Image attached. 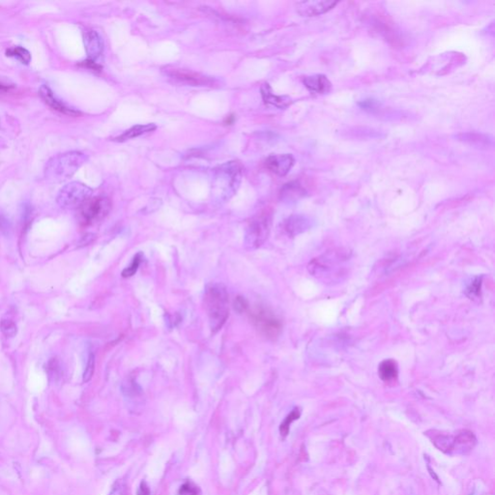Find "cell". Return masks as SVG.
Listing matches in <instances>:
<instances>
[{"mask_svg":"<svg viewBox=\"0 0 495 495\" xmlns=\"http://www.w3.org/2000/svg\"><path fill=\"white\" fill-rule=\"evenodd\" d=\"M377 105H378V103L374 100H365V101H363L362 103H360V105H361L363 109L371 111V112L373 109H376Z\"/></svg>","mask_w":495,"mask_h":495,"instance_id":"cell-33","label":"cell"},{"mask_svg":"<svg viewBox=\"0 0 495 495\" xmlns=\"http://www.w3.org/2000/svg\"><path fill=\"white\" fill-rule=\"evenodd\" d=\"M95 371V355L93 353L89 354L87 365H86V371L84 373V382H88L91 380L93 374Z\"/></svg>","mask_w":495,"mask_h":495,"instance_id":"cell-26","label":"cell"},{"mask_svg":"<svg viewBox=\"0 0 495 495\" xmlns=\"http://www.w3.org/2000/svg\"><path fill=\"white\" fill-rule=\"evenodd\" d=\"M95 234H93V233H87L86 235H84L81 237V239L78 241L77 247H85V246H87V245H90L95 240Z\"/></svg>","mask_w":495,"mask_h":495,"instance_id":"cell-30","label":"cell"},{"mask_svg":"<svg viewBox=\"0 0 495 495\" xmlns=\"http://www.w3.org/2000/svg\"><path fill=\"white\" fill-rule=\"evenodd\" d=\"M162 72L166 76L182 85L200 87H214L217 86V79L215 77L197 73L189 69L168 66L162 69Z\"/></svg>","mask_w":495,"mask_h":495,"instance_id":"cell-7","label":"cell"},{"mask_svg":"<svg viewBox=\"0 0 495 495\" xmlns=\"http://www.w3.org/2000/svg\"><path fill=\"white\" fill-rule=\"evenodd\" d=\"M156 128H157L156 125L152 123L144 124V125H136V126L132 127L131 129L127 130L126 132H124L118 138H116L115 141L116 142L123 143V142H126L128 140H132V139H134V138H139V136L143 135L144 133L153 132L154 130H156Z\"/></svg>","mask_w":495,"mask_h":495,"instance_id":"cell-17","label":"cell"},{"mask_svg":"<svg viewBox=\"0 0 495 495\" xmlns=\"http://www.w3.org/2000/svg\"><path fill=\"white\" fill-rule=\"evenodd\" d=\"M199 494H200V488L191 482H186L183 486H181L178 491V495Z\"/></svg>","mask_w":495,"mask_h":495,"instance_id":"cell-27","label":"cell"},{"mask_svg":"<svg viewBox=\"0 0 495 495\" xmlns=\"http://www.w3.org/2000/svg\"><path fill=\"white\" fill-rule=\"evenodd\" d=\"M138 495H150V489L149 486H147L146 482L143 481L141 483V486L138 490Z\"/></svg>","mask_w":495,"mask_h":495,"instance_id":"cell-35","label":"cell"},{"mask_svg":"<svg viewBox=\"0 0 495 495\" xmlns=\"http://www.w3.org/2000/svg\"><path fill=\"white\" fill-rule=\"evenodd\" d=\"M39 95L47 105H49L54 111H58L61 114L70 115V116H77V115H80V113L78 111H76L75 108H72V107H69L65 104H63L62 102H60L58 98L53 95V92L47 86H42L40 87Z\"/></svg>","mask_w":495,"mask_h":495,"instance_id":"cell-12","label":"cell"},{"mask_svg":"<svg viewBox=\"0 0 495 495\" xmlns=\"http://www.w3.org/2000/svg\"><path fill=\"white\" fill-rule=\"evenodd\" d=\"M0 230L5 234H9L11 230V224L9 221L3 216H0Z\"/></svg>","mask_w":495,"mask_h":495,"instance_id":"cell-34","label":"cell"},{"mask_svg":"<svg viewBox=\"0 0 495 495\" xmlns=\"http://www.w3.org/2000/svg\"><path fill=\"white\" fill-rule=\"evenodd\" d=\"M305 191L303 188L297 183V182H291L284 186L281 191V199L285 200L286 202L290 201H296L300 198L303 197Z\"/></svg>","mask_w":495,"mask_h":495,"instance_id":"cell-19","label":"cell"},{"mask_svg":"<svg viewBox=\"0 0 495 495\" xmlns=\"http://www.w3.org/2000/svg\"><path fill=\"white\" fill-rule=\"evenodd\" d=\"M234 310L239 313V314H242L244 312H247L249 310V303H248L247 299H245L244 297H241V296H238L235 301H234Z\"/></svg>","mask_w":495,"mask_h":495,"instance_id":"cell-28","label":"cell"},{"mask_svg":"<svg viewBox=\"0 0 495 495\" xmlns=\"http://www.w3.org/2000/svg\"><path fill=\"white\" fill-rule=\"evenodd\" d=\"M310 228H311V219L302 215L290 216L285 222V226H284L286 234L289 235L290 237L297 236L298 234L305 232L306 230H308Z\"/></svg>","mask_w":495,"mask_h":495,"instance_id":"cell-14","label":"cell"},{"mask_svg":"<svg viewBox=\"0 0 495 495\" xmlns=\"http://www.w3.org/2000/svg\"><path fill=\"white\" fill-rule=\"evenodd\" d=\"M343 261V257L340 253L333 252L323 255L322 257L315 258L309 265L310 272L316 277H324L325 274L333 273L335 275L340 271V263Z\"/></svg>","mask_w":495,"mask_h":495,"instance_id":"cell-9","label":"cell"},{"mask_svg":"<svg viewBox=\"0 0 495 495\" xmlns=\"http://www.w3.org/2000/svg\"><path fill=\"white\" fill-rule=\"evenodd\" d=\"M303 82L310 91L318 94L328 93L332 87L330 80L327 78V76L323 75L307 76L304 78Z\"/></svg>","mask_w":495,"mask_h":495,"instance_id":"cell-15","label":"cell"},{"mask_svg":"<svg viewBox=\"0 0 495 495\" xmlns=\"http://www.w3.org/2000/svg\"><path fill=\"white\" fill-rule=\"evenodd\" d=\"M15 87V85L5 77H0V92H6L9 91L10 89H13Z\"/></svg>","mask_w":495,"mask_h":495,"instance_id":"cell-31","label":"cell"},{"mask_svg":"<svg viewBox=\"0 0 495 495\" xmlns=\"http://www.w3.org/2000/svg\"><path fill=\"white\" fill-rule=\"evenodd\" d=\"M271 229V217L268 213L260 214L253 219L245 231L244 244L250 250L261 247L269 236Z\"/></svg>","mask_w":495,"mask_h":495,"instance_id":"cell-5","label":"cell"},{"mask_svg":"<svg viewBox=\"0 0 495 495\" xmlns=\"http://www.w3.org/2000/svg\"><path fill=\"white\" fill-rule=\"evenodd\" d=\"M242 168L237 162H229L218 167L212 180V198L222 204L229 201L238 190L242 181Z\"/></svg>","mask_w":495,"mask_h":495,"instance_id":"cell-1","label":"cell"},{"mask_svg":"<svg viewBox=\"0 0 495 495\" xmlns=\"http://www.w3.org/2000/svg\"><path fill=\"white\" fill-rule=\"evenodd\" d=\"M0 330L7 338H13L17 335V325L10 319H2L0 321Z\"/></svg>","mask_w":495,"mask_h":495,"instance_id":"cell-23","label":"cell"},{"mask_svg":"<svg viewBox=\"0 0 495 495\" xmlns=\"http://www.w3.org/2000/svg\"><path fill=\"white\" fill-rule=\"evenodd\" d=\"M204 305L210 329L213 333H217L229 318V293L226 286L219 283L207 286L204 293Z\"/></svg>","mask_w":495,"mask_h":495,"instance_id":"cell-2","label":"cell"},{"mask_svg":"<svg viewBox=\"0 0 495 495\" xmlns=\"http://www.w3.org/2000/svg\"><path fill=\"white\" fill-rule=\"evenodd\" d=\"M85 46L88 58L90 61H94L100 58L104 50L103 39L98 32L94 30L88 31L85 36Z\"/></svg>","mask_w":495,"mask_h":495,"instance_id":"cell-13","label":"cell"},{"mask_svg":"<svg viewBox=\"0 0 495 495\" xmlns=\"http://www.w3.org/2000/svg\"><path fill=\"white\" fill-rule=\"evenodd\" d=\"M250 316L257 330L269 339H275L282 331V323L269 309L263 306H257Z\"/></svg>","mask_w":495,"mask_h":495,"instance_id":"cell-6","label":"cell"},{"mask_svg":"<svg viewBox=\"0 0 495 495\" xmlns=\"http://www.w3.org/2000/svg\"><path fill=\"white\" fill-rule=\"evenodd\" d=\"M87 157L78 151L63 153L52 157L46 164L45 176L50 182H63L72 177L86 162Z\"/></svg>","mask_w":495,"mask_h":495,"instance_id":"cell-3","label":"cell"},{"mask_svg":"<svg viewBox=\"0 0 495 495\" xmlns=\"http://www.w3.org/2000/svg\"><path fill=\"white\" fill-rule=\"evenodd\" d=\"M143 259V253H138L133 257V261L131 262V264L127 267V268H125L123 271H122V277H124V278H130V277L133 276L136 273V271H138L139 267L141 265Z\"/></svg>","mask_w":495,"mask_h":495,"instance_id":"cell-22","label":"cell"},{"mask_svg":"<svg viewBox=\"0 0 495 495\" xmlns=\"http://www.w3.org/2000/svg\"><path fill=\"white\" fill-rule=\"evenodd\" d=\"M93 190L79 182H71L65 185L58 193L57 201L58 205L65 209H74L82 205L92 197Z\"/></svg>","mask_w":495,"mask_h":495,"instance_id":"cell-4","label":"cell"},{"mask_svg":"<svg viewBox=\"0 0 495 495\" xmlns=\"http://www.w3.org/2000/svg\"><path fill=\"white\" fill-rule=\"evenodd\" d=\"M109 495H126V488L123 483L116 482Z\"/></svg>","mask_w":495,"mask_h":495,"instance_id":"cell-32","label":"cell"},{"mask_svg":"<svg viewBox=\"0 0 495 495\" xmlns=\"http://www.w3.org/2000/svg\"><path fill=\"white\" fill-rule=\"evenodd\" d=\"M294 158L290 154L272 155L266 160V167L269 171L279 176H285L294 166Z\"/></svg>","mask_w":495,"mask_h":495,"instance_id":"cell-11","label":"cell"},{"mask_svg":"<svg viewBox=\"0 0 495 495\" xmlns=\"http://www.w3.org/2000/svg\"><path fill=\"white\" fill-rule=\"evenodd\" d=\"M378 374L381 379L385 382L396 380L399 374L397 363L391 359L381 362L378 367Z\"/></svg>","mask_w":495,"mask_h":495,"instance_id":"cell-18","label":"cell"},{"mask_svg":"<svg viewBox=\"0 0 495 495\" xmlns=\"http://www.w3.org/2000/svg\"><path fill=\"white\" fill-rule=\"evenodd\" d=\"M338 4V1L332 0H313L297 3V12L303 17H315L324 14Z\"/></svg>","mask_w":495,"mask_h":495,"instance_id":"cell-10","label":"cell"},{"mask_svg":"<svg viewBox=\"0 0 495 495\" xmlns=\"http://www.w3.org/2000/svg\"><path fill=\"white\" fill-rule=\"evenodd\" d=\"M47 371H48L49 377H52L53 380H57L61 377L62 374V369L61 365L57 358H52L48 361L47 365Z\"/></svg>","mask_w":495,"mask_h":495,"instance_id":"cell-24","label":"cell"},{"mask_svg":"<svg viewBox=\"0 0 495 495\" xmlns=\"http://www.w3.org/2000/svg\"><path fill=\"white\" fill-rule=\"evenodd\" d=\"M261 93L264 102L268 105H274L279 108H286L291 104V99L287 96H277L272 92L269 85L265 84L261 88Z\"/></svg>","mask_w":495,"mask_h":495,"instance_id":"cell-16","label":"cell"},{"mask_svg":"<svg viewBox=\"0 0 495 495\" xmlns=\"http://www.w3.org/2000/svg\"><path fill=\"white\" fill-rule=\"evenodd\" d=\"M111 201L105 198H90L79 206V216L86 225L104 219L111 210Z\"/></svg>","mask_w":495,"mask_h":495,"instance_id":"cell-8","label":"cell"},{"mask_svg":"<svg viewBox=\"0 0 495 495\" xmlns=\"http://www.w3.org/2000/svg\"><path fill=\"white\" fill-rule=\"evenodd\" d=\"M481 285H482L481 279L477 278L476 280L467 288V291H468L470 297H474V296H478L480 294Z\"/></svg>","mask_w":495,"mask_h":495,"instance_id":"cell-29","label":"cell"},{"mask_svg":"<svg viewBox=\"0 0 495 495\" xmlns=\"http://www.w3.org/2000/svg\"><path fill=\"white\" fill-rule=\"evenodd\" d=\"M300 417V411L299 410L296 409L293 410L287 417H286L285 421L282 423L281 427H280V430H281V433L282 435L286 436L288 434V431H289V427H290V424L295 421V420L298 419Z\"/></svg>","mask_w":495,"mask_h":495,"instance_id":"cell-25","label":"cell"},{"mask_svg":"<svg viewBox=\"0 0 495 495\" xmlns=\"http://www.w3.org/2000/svg\"><path fill=\"white\" fill-rule=\"evenodd\" d=\"M7 56L17 58L22 63H25V64H29L30 60H31V54L29 53V50L25 49V48H20V47L10 48L7 50Z\"/></svg>","mask_w":495,"mask_h":495,"instance_id":"cell-21","label":"cell"},{"mask_svg":"<svg viewBox=\"0 0 495 495\" xmlns=\"http://www.w3.org/2000/svg\"><path fill=\"white\" fill-rule=\"evenodd\" d=\"M461 141L467 143H470L471 145H474L477 147H486L488 146L489 140L486 135L482 134H477V133H466L461 135Z\"/></svg>","mask_w":495,"mask_h":495,"instance_id":"cell-20","label":"cell"}]
</instances>
